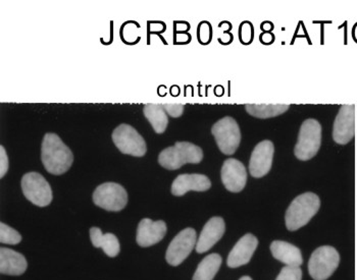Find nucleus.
I'll return each mask as SVG.
<instances>
[{"mask_svg":"<svg viewBox=\"0 0 357 280\" xmlns=\"http://www.w3.org/2000/svg\"><path fill=\"white\" fill-rule=\"evenodd\" d=\"M41 160L48 173L61 176L72 166L74 156L56 134H45L42 142Z\"/></svg>","mask_w":357,"mask_h":280,"instance_id":"nucleus-1","label":"nucleus"},{"mask_svg":"<svg viewBox=\"0 0 357 280\" xmlns=\"http://www.w3.org/2000/svg\"><path fill=\"white\" fill-rule=\"evenodd\" d=\"M321 207L319 196L314 193H304L295 198L286 211V227L295 231L306 226L317 213Z\"/></svg>","mask_w":357,"mask_h":280,"instance_id":"nucleus-2","label":"nucleus"},{"mask_svg":"<svg viewBox=\"0 0 357 280\" xmlns=\"http://www.w3.org/2000/svg\"><path fill=\"white\" fill-rule=\"evenodd\" d=\"M202 160V148L189 142H177L174 146L162 150L158 156V163L169 171H176L187 163L198 164Z\"/></svg>","mask_w":357,"mask_h":280,"instance_id":"nucleus-3","label":"nucleus"},{"mask_svg":"<svg viewBox=\"0 0 357 280\" xmlns=\"http://www.w3.org/2000/svg\"><path fill=\"white\" fill-rule=\"evenodd\" d=\"M321 144V125L317 120L303 121L299 132L294 154L297 160L307 161L314 158Z\"/></svg>","mask_w":357,"mask_h":280,"instance_id":"nucleus-4","label":"nucleus"},{"mask_svg":"<svg viewBox=\"0 0 357 280\" xmlns=\"http://www.w3.org/2000/svg\"><path fill=\"white\" fill-rule=\"evenodd\" d=\"M340 255L330 246L319 247L310 257L308 271L314 280H327L338 268Z\"/></svg>","mask_w":357,"mask_h":280,"instance_id":"nucleus-5","label":"nucleus"},{"mask_svg":"<svg viewBox=\"0 0 357 280\" xmlns=\"http://www.w3.org/2000/svg\"><path fill=\"white\" fill-rule=\"evenodd\" d=\"M218 147L226 155H233L241 142V132L237 121L231 116H226L211 127Z\"/></svg>","mask_w":357,"mask_h":280,"instance_id":"nucleus-6","label":"nucleus"},{"mask_svg":"<svg viewBox=\"0 0 357 280\" xmlns=\"http://www.w3.org/2000/svg\"><path fill=\"white\" fill-rule=\"evenodd\" d=\"M112 141L122 153L142 157L147 151L146 143L140 134L129 125H119L112 132Z\"/></svg>","mask_w":357,"mask_h":280,"instance_id":"nucleus-7","label":"nucleus"},{"mask_svg":"<svg viewBox=\"0 0 357 280\" xmlns=\"http://www.w3.org/2000/svg\"><path fill=\"white\" fill-rule=\"evenodd\" d=\"M21 185L24 196L36 206L46 207L52 203V187L40 173H26Z\"/></svg>","mask_w":357,"mask_h":280,"instance_id":"nucleus-8","label":"nucleus"},{"mask_svg":"<svg viewBox=\"0 0 357 280\" xmlns=\"http://www.w3.org/2000/svg\"><path fill=\"white\" fill-rule=\"evenodd\" d=\"M93 202L96 206L107 211L123 210L128 203L127 191L116 182H105L96 187L93 193Z\"/></svg>","mask_w":357,"mask_h":280,"instance_id":"nucleus-9","label":"nucleus"},{"mask_svg":"<svg viewBox=\"0 0 357 280\" xmlns=\"http://www.w3.org/2000/svg\"><path fill=\"white\" fill-rule=\"evenodd\" d=\"M357 134V109L356 105H343L337 114L333 127V140L339 145H346Z\"/></svg>","mask_w":357,"mask_h":280,"instance_id":"nucleus-10","label":"nucleus"},{"mask_svg":"<svg viewBox=\"0 0 357 280\" xmlns=\"http://www.w3.org/2000/svg\"><path fill=\"white\" fill-rule=\"evenodd\" d=\"M196 231L193 228H186L180 231L169 244L165 254L167 263L178 266L186 260L196 247Z\"/></svg>","mask_w":357,"mask_h":280,"instance_id":"nucleus-11","label":"nucleus"},{"mask_svg":"<svg viewBox=\"0 0 357 280\" xmlns=\"http://www.w3.org/2000/svg\"><path fill=\"white\" fill-rule=\"evenodd\" d=\"M275 147L271 141H262L255 146L249 161V171L253 178H261L270 173Z\"/></svg>","mask_w":357,"mask_h":280,"instance_id":"nucleus-12","label":"nucleus"},{"mask_svg":"<svg viewBox=\"0 0 357 280\" xmlns=\"http://www.w3.org/2000/svg\"><path fill=\"white\" fill-rule=\"evenodd\" d=\"M220 176L225 187L232 193H239L246 186L248 173L243 163L239 160L229 158L225 161Z\"/></svg>","mask_w":357,"mask_h":280,"instance_id":"nucleus-13","label":"nucleus"},{"mask_svg":"<svg viewBox=\"0 0 357 280\" xmlns=\"http://www.w3.org/2000/svg\"><path fill=\"white\" fill-rule=\"evenodd\" d=\"M259 246V240L251 233L242 237L239 242L235 244L227 260V264L230 268L246 265L249 263L253 254Z\"/></svg>","mask_w":357,"mask_h":280,"instance_id":"nucleus-14","label":"nucleus"},{"mask_svg":"<svg viewBox=\"0 0 357 280\" xmlns=\"http://www.w3.org/2000/svg\"><path fill=\"white\" fill-rule=\"evenodd\" d=\"M167 233V224L162 220L153 221L149 218L141 220L137 228V244L142 248L153 246L164 239Z\"/></svg>","mask_w":357,"mask_h":280,"instance_id":"nucleus-15","label":"nucleus"},{"mask_svg":"<svg viewBox=\"0 0 357 280\" xmlns=\"http://www.w3.org/2000/svg\"><path fill=\"white\" fill-rule=\"evenodd\" d=\"M226 224L222 217H213L207 221L196 244V252L202 254L211 250L224 235Z\"/></svg>","mask_w":357,"mask_h":280,"instance_id":"nucleus-16","label":"nucleus"},{"mask_svg":"<svg viewBox=\"0 0 357 280\" xmlns=\"http://www.w3.org/2000/svg\"><path fill=\"white\" fill-rule=\"evenodd\" d=\"M211 180L204 174H180L172 185V194L177 197L189 191L206 192L211 189Z\"/></svg>","mask_w":357,"mask_h":280,"instance_id":"nucleus-17","label":"nucleus"},{"mask_svg":"<svg viewBox=\"0 0 357 280\" xmlns=\"http://www.w3.org/2000/svg\"><path fill=\"white\" fill-rule=\"evenodd\" d=\"M271 252L275 259L286 266L301 267L303 265V253L294 244L283 240H275L271 244Z\"/></svg>","mask_w":357,"mask_h":280,"instance_id":"nucleus-18","label":"nucleus"},{"mask_svg":"<svg viewBox=\"0 0 357 280\" xmlns=\"http://www.w3.org/2000/svg\"><path fill=\"white\" fill-rule=\"evenodd\" d=\"M27 266V260L22 254L8 248L0 249V271L2 274L22 275Z\"/></svg>","mask_w":357,"mask_h":280,"instance_id":"nucleus-19","label":"nucleus"},{"mask_svg":"<svg viewBox=\"0 0 357 280\" xmlns=\"http://www.w3.org/2000/svg\"><path fill=\"white\" fill-rule=\"evenodd\" d=\"M90 239L96 248H101L110 258L116 257L120 253L121 246L118 238L112 233H103L98 227L90 229Z\"/></svg>","mask_w":357,"mask_h":280,"instance_id":"nucleus-20","label":"nucleus"},{"mask_svg":"<svg viewBox=\"0 0 357 280\" xmlns=\"http://www.w3.org/2000/svg\"><path fill=\"white\" fill-rule=\"evenodd\" d=\"M222 265V257L219 254L206 256L194 273L193 280H213Z\"/></svg>","mask_w":357,"mask_h":280,"instance_id":"nucleus-21","label":"nucleus"},{"mask_svg":"<svg viewBox=\"0 0 357 280\" xmlns=\"http://www.w3.org/2000/svg\"><path fill=\"white\" fill-rule=\"evenodd\" d=\"M143 114L151 123L156 134L165 133L169 125V118L162 105L146 104L143 108Z\"/></svg>","mask_w":357,"mask_h":280,"instance_id":"nucleus-22","label":"nucleus"},{"mask_svg":"<svg viewBox=\"0 0 357 280\" xmlns=\"http://www.w3.org/2000/svg\"><path fill=\"white\" fill-rule=\"evenodd\" d=\"M246 111L257 118H271L285 114L290 105L284 104H248Z\"/></svg>","mask_w":357,"mask_h":280,"instance_id":"nucleus-23","label":"nucleus"},{"mask_svg":"<svg viewBox=\"0 0 357 280\" xmlns=\"http://www.w3.org/2000/svg\"><path fill=\"white\" fill-rule=\"evenodd\" d=\"M22 235L8 224H0V242L1 244H17L21 242Z\"/></svg>","mask_w":357,"mask_h":280,"instance_id":"nucleus-24","label":"nucleus"},{"mask_svg":"<svg viewBox=\"0 0 357 280\" xmlns=\"http://www.w3.org/2000/svg\"><path fill=\"white\" fill-rule=\"evenodd\" d=\"M275 280H303V270L301 267H283Z\"/></svg>","mask_w":357,"mask_h":280,"instance_id":"nucleus-25","label":"nucleus"},{"mask_svg":"<svg viewBox=\"0 0 357 280\" xmlns=\"http://www.w3.org/2000/svg\"><path fill=\"white\" fill-rule=\"evenodd\" d=\"M162 107H164L167 114H169L172 118H180L184 112V105L182 104H165Z\"/></svg>","mask_w":357,"mask_h":280,"instance_id":"nucleus-26","label":"nucleus"},{"mask_svg":"<svg viewBox=\"0 0 357 280\" xmlns=\"http://www.w3.org/2000/svg\"><path fill=\"white\" fill-rule=\"evenodd\" d=\"M8 171V157L3 146L0 147V178H3Z\"/></svg>","mask_w":357,"mask_h":280,"instance_id":"nucleus-27","label":"nucleus"},{"mask_svg":"<svg viewBox=\"0 0 357 280\" xmlns=\"http://www.w3.org/2000/svg\"><path fill=\"white\" fill-rule=\"evenodd\" d=\"M239 280H252L250 279V277H241V279H240Z\"/></svg>","mask_w":357,"mask_h":280,"instance_id":"nucleus-28","label":"nucleus"},{"mask_svg":"<svg viewBox=\"0 0 357 280\" xmlns=\"http://www.w3.org/2000/svg\"><path fill=\"white\" fill-rule=\"evenodd\" d=\"M354 37H356V39L357 40V27L356 29V33H354Z\"/></svg>","mask_w":357,"mask_h":280,"instance_id":"nucleus-29","label":"nucleus"}]
</instances>
